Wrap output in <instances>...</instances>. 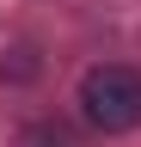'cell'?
I'll use <instances>...</instances> for the list:
<instances>
[{"mask_svg":"<svg viewBox=\"0 0 141 147\" xmlns=\"http://www.w3.org/2000/svg\"><path fill=\"white\" fill-rule=\"evenodd\" d=\"M80 110L86 123L104 129V135H123V129L141 123V74L123 67V61H104L80 80Z\"/></svg>","mask_w":141,"mask_h":147,"instance_id":"cell-1","label":"cell"}]
</instances>
